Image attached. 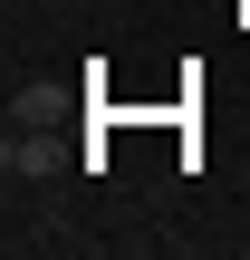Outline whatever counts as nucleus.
Returning a JSON list of instances; mask_svg holds the SVG:
<instances>
[{"label":"nucleus","instance_id":"1","mask_svg":"<svg viewBox=\"0 0 250 260\" xmlns=\"http://www.w3.org/2000/svg\"><path fill=\"white\" fill-rule=\"evenodd\" d=\"M58 164H67V145H58L48 125H29V135L10 125V174H19V183H39V174H58Z\"/></svg>","mask_w":250,"mask_h":260}]
</instances>
